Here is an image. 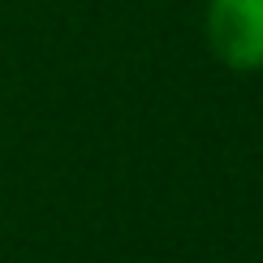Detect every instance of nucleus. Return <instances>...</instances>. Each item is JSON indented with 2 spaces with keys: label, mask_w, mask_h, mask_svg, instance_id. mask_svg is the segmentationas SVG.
Here are the masks:
<instances>
[{
  "label": "nucleus",
  "mask_w": 263,
  "mask_h": 263,
  "mask_svg": "<svg viewBox=\"0 0 263 263\" xmlns=\"http://www.w3.org/2000/svg\"><path fill=\"white\" fill-rule=\"evenodd\" d=\"M203 35L212 57L224 69L259 73L263 69V0H207Z\"/></svg>",
  "instance_id": "f257e3e1"
}]
</instances>
